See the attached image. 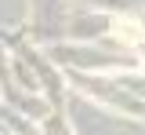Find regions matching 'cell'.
I'll return each instance as SVG.
<instances>
[{
    "mask_svg": "<svg viewBox=\"0 0 145 135\" xmlns=\"http://www.w3.org/2000/svg\"><path fill=\"white\" fill-rule=\"evenodd\" d=\"M112 33L120 40H127V44H134V40H142V26L131 19H116V26H112Z\"/></svg>",
    "mask_w": 145,
    "mask_h": 135,
    "instance_id": "cell-1",
    "label": "cell"
}]
</instances>
